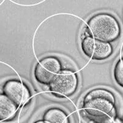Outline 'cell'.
Returning a JSON list of instances; mask_svg holds the SVG:
<instances>
[{
    "mask_svg": "<svg viewBox=\"0 0 123 123\" xmlns=\"http://www.w3.org/2000/svg\"><path fill=\"white\" fill-rule=\"evenodd\" d=\"M3 93L17 106L27 104L31 97L30 91L26 84L17 80H9L3 86Z\"/></svg>",
    "mask_w": 123,
    "mask_h": 123,
    "instance_id": "8992f818",
    "label": "cell"
},
{
    "mask_svg": "<svg viewBox=\"0 0 123 123\" xmlns=\"http://www.w3.org/2000/svg\"><path fill=\"white\" fill-rule=\"evenodd\" d=\"M81 49L83 53L92 60H104L113 54V49L109 43L104 42L87 36L82 40Z\"/></svg>",
    "mask_w": 123,
    "mask_h": 123,
    "instance_id": "5b68a950",
    "label": "cell"
},
{
    "mask_svg": "<svg viewBox=\"0 0 123 123\" xmlns=\"http://www.w3.org/2000/svg\"><path fill=\"white\" fill-rule=\"evenodd\" d=\"M33 123H47V122L44 121V120H43V119H41V120H38L37 121L34 122Z\"/></svg>",
    "mask_w": 123,
    "mask_h": 123,
    "instance_id": "30bf717a",
    "label": "cell"
},
{
    "mask_svg": "<svg viewBox=\"0 0 123 123\" xmlns=\"http://www.w3.org/2000/svg\"><path fill=\"white\" fill-rule=\"evenodd\" d=\"M114 78L117 85L123 87V58L119 59L115 65Z\"/></svg>",
    "mask_w": 123,
    "mask_h": 123,
    "instance_id": "9c48e42d",
    "label": "cell"
},
{
    "mask_svg": "<svg viewBox=\"0 0 123 123\" xmlns=\"http://www.w3.org/2000/svg\"><path fill=\"white\" fill-rule=\"evenodd\" d=\"M52 94L59 97H66L73 95L78 86L77 74L70 70H63L49 84Z\"/></svg>",
    "mask_w": 123,
    "mask_h": 123,
    "instance_id": "3957f363",
    "label": "cell"
},
{
    "mask_svg": "<svg viewBox=\"0 0 123 123\" xmlns=\"http://www.w3.org/2000/svg\"><path fill=\"white\" fill-rule=\"evenodd\" d=\"M115 102V95L109 90L94 89L84 97L83 109L96 123H111L116 113Z\"/></svg>",
    "mask_w": 123,
    "mask_h": 123,
    "instance_id": "6da1fadb",
    "label": "cell"
},
{
    "mask_svg": "<svg viewBox=\"0 0 123 123\" xmlns=\"http://www.w3.org/2000/svg\"><path fill=\"white\" fill-rule=\"evenodd\" d=\"M89 37L106 43L118 39L121 30L119 22L108 13H98L93 15L87 23Z\"/></svg>",
    "mask_w": 123,
    "mask_h": 123,
    "instance_id": "7a4b0ae2",
    "label": "cell"
},
{
    "mask_svg": "<svg viewBox=\"0 0 123 123\" xmlns=\"http://www.w3.org/2000/svg\"><path fill=\"white\" fill-rule=\"evenodd\" d=\"M62 63L59 58L48 56L41 59L35 67L34 76L38 83L49 85L62 71Z\"/></svg>",
    "mask_w": 123,
    "mask_h": 123,
    "instance_id": "277c9868",
    "label": "cell"
},
{
    "mask_svg": "<svg viewBox=\"0 0 123 123\" xmlns=\"http://www.w3.org/2000/svg\"><path fill=\"white\" fill-rule=\"evenodd\" d=\"M18 106L4 94H0V121H10L16 116Z\"/></svg>",
    "mask_w": 123,
    "mask_h": 123,
    "instance_id": "52a82bcc",
    "label": "cell"
},
{
    "mask_svg": "<svg viewBox=\"0 0 123 123\" xmlns=\"http://www.w3.org/2000/svg\"><path fill=\"white\" fill-rule=\"evenodd\" d=\"M43 120L48 123H70L67 114L59 108H50L43 116Z\"/></svg>",
    "mask_w": 123,
    "mask_h": 123,
    "instance_id": "ba28073f",
    "label": "cell"
}]
</instances>
